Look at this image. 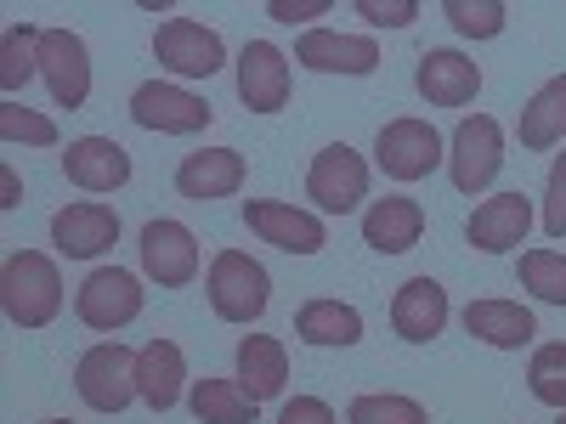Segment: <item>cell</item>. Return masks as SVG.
Returning <instances> with one entry per match:
<instances>
[{"mask_svg": "<svg viewBox=\"0 0 566 424\" xmlns=\"http://www.w3.org/2000/svg\"><path fill=\"white\" fill-rule=\"evenodd\" d=\"M0 311L12 328H45L63 311V277L57 261L40 250H18L0 266Z\"/></svg>", "mask_w": 566, "mask_h": 424, "instance_id": "6da1fadb", "label": "cell"}, {"mask_svg": "<svg viewBox=\"0 0 566 424\" xmlns=\"http://www.w3.org/2000/svg\"><path fill=\"white\" fill-rule=\"evenodd\" d=\"M205 295H210V311L221 322H255L272 300V277L255 255L244 250H221L210 261V277H205Z\"/></svg>", "mask_w": 566, "mask_h": 424, "instance_id": "7a4b0ae2", "label": "cell"}, {"mask_svg": "<svg viewBox=\"0 0 566 424\" xmlns=\"http://www.w3.org/2000/svg\"><path fill=\"white\" fill-rule=\"evenodd\" d=\"M74 391L85 407H97V413H125L136 402V351L119 346V340H103V346H91L74 368Z\"/></svg>", "mask_w": 566, "mask_h": 424, "instance_id": "3957f363", "label": "cell"}, {"mask_svg": "<svg viewBox=\"0 0 566 424\" xmlns=\"http://www.w3.org/2000/svg\"><path fill=\"white\" fill-rule=\"evenodd\" d=\"M499 165H504V130H499V119H488V114L459 119V130L448 141V176H453L459 193L476 199L482 187H493Z\"/></svg>", "mask_w": 566, "mask_h": 424, "instance_id": "277c9868", "label": "cell"}, {"mask_svg": "<svg viewBox=\"0 0 566 424\" xmlns=\"http://www.w3.org/2000/svg\"><path fill=\"white\" fill-rule=\"evenodd\" d=\"M74 317H80L85 328H97V335H119L125 322L142 317V283H136L125 266H97V272L80 283Z\"/></svg>", "mask_w": 566, "mask_h": 424, "instance_id": "5b68a950", "label": "cell"}, {"mask_svg": "<svg viewBox=\"0 0 566 424\" xmlns=\"http://www.w3.org/2000/svg\"><path fill=\"white\" fill-rule=\"evenodd\" d=\"M130 119L142 130H159V136H193L216 119V108L205 97H193V91H181V85L148 80V85L130 91Z\"/></svg>", "mask_w": 566, "mask_h": 424, "instance_id": "8992f818", "label": "cell"}, {"mask_svg": "<svg viewBox=\"0 0 566 424\" xmlns=\"http://www.w3.org/2000/svg\"><path fill=\"white\" fill-rule=\"evenodd\" d=\"M442 159H448L442 136L424 119H391V125H380V136H374V165H380L391 181H419V176H431Z\"/></svg>", "mask_w": 566, "mask_h": 424, "instance_id": "52a82bcc", "label": "cell"}, {"mask_svg": "<svg viewBox=\"0 0 566 424\" xmlns=\"http://www.w3.org/2000/svg\"><path fill=\"white\" fill-rule=\"evenodd\" d=\"M306 199L328 215H352L363 199H368V165L363 153H352L346 141H335V148H323L306 170Z\"/></svg>", "mask_w": 566, "mask_h": 424, "instance_id": "ba28073f", "label": "cell"}, {"mask_svg": "<svg viewBox=\"0 0 566 424\" xmlns=\"http://www.w3.org/2000/svg\"><path fill=\"white\" fill-rule=\"evenodd\" d=\"M40 80L57 108H85L91 97V52L74 29H40Z\"/></svg>", "mask_w": 566, "mask_h": 424, "instance_id": "9c48e42d", "label": "cell"}, {"mask_svg": "<svg viewBox=\"0 0 566 424\" xmlns=\"http://www.w3.org/2000/svg\"><path fill=\"white\" fill-rule=\"evenodd\" d=\"M154 57L181 80H210L227 63V45H221L216 29H205L193 18H170V23L154 29Z\"/></svg>", "mask_w": 566, "mask_h": 424, "instance_id": "30bf717a", "label": "cell"}, {"mask_svg": "<svg viewBox=\"0 0 566 424\" xmlns=\"http://www.w3.org/2000/svg\"><path fill=\"white\" fill-rule=\"evenodd\" d=\"M142 272H148L159 289H187L199 277V239L181 221H148L142 226Z\"/></svg>", "mask_w": 566, "mask_h": 424, "instance_id": "8fae6325", "label": "cell"}, {"mask_svg": "<svg viewBox=\"0 0 566 424\" xmlns=\"http://www.w3.org/2000/svg\"><path fill=\"white\" fill-rule=\"evenodd\" d=\"M244 226L255 232L261 244L283 250V255H317L328 239H323V221L312 210H295V204H277V199H250L244 204Z\"/></svg>", "mask_w": 566, "mask_h": 424, "instance_id": "7c38bea8", "label": "cell"}, {"mask_svg": "<svg viewBox=\"0 0 566 424\" xmlns=\"http://www.w3.org/2000/svg\"><path fill=\"white\" fill-rule=\"evenodd\" d=\"M239 103L250 114H277L290 103V57L272 40H250L239 52Z\"/></svg>", "mask_w": 566, "mask_h": 424, "instance_id": "4fadbf2b", "label": "cell"}, {"mask_svg": "<svg viewBox=\"0 0 566 424\" xmlns=\"http://www.w3.org/2000/svg\"><path fill=\"white\" fill-rule=\"evenodd\" d=\"M52 244H57V255H69V261H97L103 250L119 244V215H114L108 204H97V199L69 204V210L52 215Z\"/></svg>", "mask_w": 566, "mask_h": 424, "instance_id": "5bb4252c", "label": "cell"}, {"mask_svg": "<svg viewBox=\"0 0 566 424\" xmlns=\"http://www.w3.org/2000/svg\"><path fill=\"white\" fill-rule=\"evenodd\" d=\"M527 232H533V199L527 193H493V199L476 204L464 239L476 244L482 255H504L515 244H527Z\"/></svg>", "mask_w": 566, "mask_h": 424, "instance_id": "9a60e30c", "label": "cell"}, {"mask_svg": "<svg viewBox=\"0 0 566 424\" xmlns=\"http://www.w3.org/2000/svg\"><path fill=\"white\" fill-rule=\"evenodd\" d=\"M448 317H453V306H448V289L437 277H408L391 300V328L408 346H431L448 328Z\"/></svg>", "mask_w": 566, "mask_h": 424, "instance_id": "2e32d148", "label": "cell"}, {"mask_svg": "<svg viewBox=\"0 0 566 424\" xmlns=\"http://www.w3.org/2000/svg\"><path fill=\"white\" fill-rule=\"evenodd\" d=\"M63 176L80 187V193H119L130 181V153L114 136H80L63 153Z\"/></svg>", "mask_w": 566, "mask_h": 424, "instance_id": "e0dca14e", "label": "cell"}, {"mask_svg": "<svg viewBox=\"0 0 566 424\" xmlns=\"http://www.w3.org/2000/svg\"><path fill=\"white\" fill-rule=\"evenodd\" d=\"M244 187V153L239 148H199L176 165V193L210 204V199H232Z\"/></svg>", "mask_w": 566, "mask_h": 424, "instance_id": "ac0fdd59", "label": "cell"}, {"mask_svg": "<svg viewBox=\"0 0 566 424\" xmlns=\"http://www.w3.org/2000/svg\"><path fill=\"white\" fill-rule=\"evenodd\" d=\"M295 63L312 74H374L380 68V45L368 34H335V29H312L295 45Z\"/></svg>", "mask_w": 566, "mask_h": 424, "instance_id": "d6986e66", "label": "cell"}, {"mask_svg": "<svg viewBox=\"0 0 566 424\" xmlns=\"http://www.w3.org/2000/svg\"><path fill=\"white\" fill-rule=\"evenodd\" d=\"M413 91L431 108H464L482 91V68L459 52H424L419 68H413Z\"/></svg>", "mask_w": 566, "mask_h": 424, "instance_id": "ffe728a7", "label": "cell"}, {"mask_svg": "<svg viewBox=\"0 0 566 424\" xmlns=\"http://www.w3.org/2000/svg\"><path fill=\"white\" fill-rule=\"evenodd\" d=\"M419 232H424V210H419V199H402V193L374 199L363 215V244L380 255H408L419 244Z\"/></svg>", "mask_w": 566, "mask_h": 424, "instance_id": "44dd1931", "label": "cell"}, {"mask_svg": "<svg viewBox=\"0 0 566 424\" xmlns=\"http://www.w3.org/2000/svg\"><path fill=\"white\" fill-rule=\"evenodd\" d=\"M181 385H187V357L176 340H148L136 351V396L154 413H170L181 402Z\"/></svg>", "mask_w": 566, "mask_h": 424, "instance_id": "7402d4cb", "label": "cell"}, {"mask_svg": "<svg viewBox=\"0 0 566 424\" xmlns=\"http://www.w3.org/2000/svg\"><path fill=\"white\" fill-rule=\"evenodd\" d=\"M464 335H476L482 346H499V351H522L538 335V322L515 300H470L464 306Z\"/></svg>", "mask_w": 566, "mask_h": 424, "instance_id": "603a6c76", "label": "cell"}, {"mask_svg": "<svg viewBox=\"0 0 566 424\" xmlns=\"http://www.w3.org/2000/svg\"><path fill=\"white\" fill-rule=\"evenodd\" d=\"M239 385L255 402L283 396V385H290V351H283V340H272V335H244L239 340Z\"/></svg>", "mask_w": 566, "mask_h": 424, "instance_id": "cb8c5ba5", "label": "cell"}, {"mask_svg": "<svg viewBox=\"0 0 566 424\" xmlns=\"http://www.w3.org/2000/svg\"><path fill=\"white\" fill-rule=\"evenodd\" d=\"M515 136H522L527 153H544V148H555V141L566 136V74H555L549 85H538L527 97L522 119H515Z\"/></svg>", "mask_w": 566, "mask_h": 424, "instance_id": "d4e9b609", "label": "cell"}, {"mask_svg": "<svg viewBox=\"0 0 566 424\" xmlns=\"http://www.w3.org/2000/svg\"><path fill=\"white\" fill-rule=\"evenodd\" d=\"M295 335L306 346H357L363 340V311L346 300H306L295 311Z\"/></svg>", "mask_w": 566, "mask_h": 424, "instance_id": "484cf974", "label": "cell"}, {"mask_svg": "<svg viewBox=\"0 0 566 424\" xmlns=\"http://www.w3.org/2000/svg\"><path fill=\"white\" fill-rule=\"evenodd\" d=\"M187 407H193L199 424H255V396L239 380H199L187 391Z\"/></svg>", "mask_w": 566, "mask_h": 424, "instance_id": "4316f807", "label": "cell"}, {"mask_svg": "<svg viewBox=\"0 0 566 424\" xmlns=\"http://www.w3.org/2000/svg\"><path fill=\"white\" fill-rule=\"evenodd\" d=\"M34 74H40V29L12 23L7 40H0V85H7V97H18Z\"/></svg>", "mask_w": 566, "mask_h": 424, "instance_id": "83f0119b", "label": "cell"}, {"mask_svg": "<svg viewBox=\"0 0 566 424\" xmlns=\"http://www.w3.org/2000/svg\"><path fill=\"white\" fill-rule=\"evenodd\" d=\"M527 391H533L544 407L566 413V340H549V346L533 351V362H527Z\"/></svg>", "mask_w": 566, "mask_h": 424, "instance_id": "f1b7e54d", "label": "cell"}, {"mask_svg": "<svg viewBox=\"0 0 566 424\" xmlns=\"http://www.w3.org/2000/svg\"><path fill=\"white\" fill-rule=\"evenodd\" d=\"M522 289H533L549 306H566V255L555 250H527L522 255Z\"/></svg>", "mask_w": 566, "mask_h": 424, "instance_id": "f546056e", "label": "cell"}, {"mask_svg": "<svg viewBox=\"0 0 566 424\" xmlns=\"http://www.w3.org/2000/svg\"><path fill=\"white\" fill-rule=\"evenodd\" d=\"M442 18H448L464 40H493V34L504 29L510 7H504V0H448Z\"/></svg>", "mask_w": 566, "mask_h": 424, "instance_id": "4dcf8cb0", "label": "cell"}, {"mask_svg": "<svg viewBox=\"0 0 566 424\" xmlns=\"http://www.w3.org/2000/svg\"><path fill=\"white\" fill-rule=\"evenodd\" d=\"M346 424H431V413H424L413 396H357L346 407Z\"/></svg>", "mask_w": 566, "mask_h": 424, "instance_id": "1f68e13d", "label": "cell"}, {"mask_svg": "<svg viewBox=\"0 0 566 424\" xmlns=\"http://www.w3.org/2000/svg\"><path fill=\"white\" fill-rule=\"evenodd\" d=\"M0 141H29V148H57V125L45 119V114H34V108H23L18 97H7V103H0Z\"/></svg>", "mask_w": 566, "mask_h": 424, "instance_id": "d6a6232c", "label": "cell"}, {"mask_svg": "<svg viewBox=\"0 0 566 424\" xmlns=\"http://www.w3.org/2000/svg\"><path fill=\"white\" fill-rule=\"evenodd\" d=\"M544 232L566 239V153H555L549 165V193H544Z\"/></svg>", "mask_w": 566, "mask_h": 424, "instance_id": "836d02e7", "label": "cell"}, {"mask_svg": "<svg viewBox=\"0 0 566 424\" xmlns=\"http://www.w3.org/2000/svg\"><path fill=\"white\" fill-rule=\"evenodd\" d=\"M357 18H368L374 29H408L419 18V0H357Z\"/></svg>", "mask_w": 566, "mask_h": 424, "instance_id": "e575fe53", "label": "cell"}, {"mask_svg": "<svg viewBox=\"0 0 566 424\" xmlns=\"http://www.w3.org/2000/svg\"><path fill=\"white\" fill-rule=\"evenodd\" d=\"M277 424H340L335 407H328L323 396H295V402H283Z\"/></svg>", "mask_w": 566, "mask_h": 424, "instance_id": "d590c367", "label": "cell"}, {"mask_svg": "<svg viewBox=\"0 0 566 424\" xmlns=\"http://www.w3.org/2000/svg\"><path fill=\"white\" fill-rule=\"evenodd\" d=\"M323 12H328V0H266V18L277 23H312Z\"/></svg>", "mask_w": 566, "mask_h": 424, "instance_id": "8d00e7d4", "label": "cell"}, {"mask_svg": "<svg viewBox=\"0 0 566 424\" xmlns=\"http://www.w3.org/2000/svg\"><path fill=\"white\" fill-rule=\"evenodd\" d=\"M23 204V181H18V170L7 165V170H0V210H18Z\"/></svg>", "mask_w": 566, "mask_h": 424, "instance_id": "74e56055", "label": "cell"}, {"mask_svg": "<svg viewBox=\"0 0 566 424\" xmlns=\"http://www.w3.org/2000/svg\"><path fill=\"white\" fill-rule=\"evenodd\" d=\"M40 424H69V418H40Z\"/></svg>", "mask_w": 566, "mask_h": 424, "instance_id": "f35d334b", "label": "cell"}, {"mask_svg": "<svg viewBox=\"0 0 566 424\" xmlns=\"http://www.w3.org/2000/svg\"><path fill=\"white\" fill-rule=\"evenodd\" d=\"M555 424H566V413H560V418H555Z\"/></svg>", "mask_w": 566, "mask_h": 424, "instance_id": "ab89813d", "label": "cell"}]
</instances>
